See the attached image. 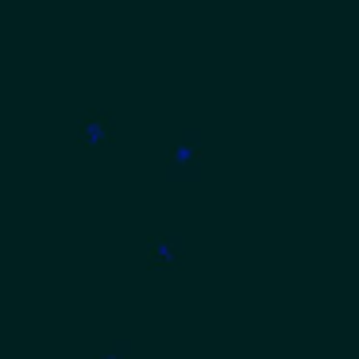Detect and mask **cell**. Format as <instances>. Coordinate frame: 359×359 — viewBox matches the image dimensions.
<instances>
[{"mask_svg": "<svg viewBox=\"0 0 359 359\" xmlns=\"http://www.w3.org/2000/svg\"><path fill=\"white\" fill-rule=\"evenodd\" d=\"M89 359H135V351L128 348V344L112 340V344H101V348L89 351Z\"/></svg>", "mask_w": 359, "mask_h": 359, "instance_id": "cell-2", "label": "cell"}, {"mask_svg": "<svg viewBox=\"0 0 359 359\" xmlns=\"http://www.w3.org/2000/svg\"><path fill=\"white\" fill-rule=\"evenodd\" d=\"M178 236H174V240H155L151 243V263H174V259L182 255V248H178Z\"/></svg>", "mask_w": 359, "mask_h": 359, "instance_id": "cell-1", "label": "cell"}]
</instances>
